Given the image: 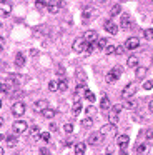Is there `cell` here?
I'll use <instances>...</instances> for the list:
<instances>
[{
    "instance_id": "44dd1931",
    "label": "cell",
    "mask_w": 153,
    "mask_h": 155,
    "mask_svg": "<svg viewBox=\"0 0 153 155\" xmlns=\"http://www.w3.org/2000/svg\"><path fill=\"white\" fill-rule=\"evenodd\" d=\"M82 110H83L82 100H75V102H73V105H72V112H73V114H75V115H78V114H80V112H82Z\"/></svg>"
},
{
    "instance_id": "d6a6232c",
    "label": "cell",
    "mask_w": 153,
    "mask_h": 155,
    "mask_svg": "<svg viewBox=\"0 0 153 155\" xmlns=\"http://www.w3.org/2000/svg\"><path fill=\"white\" fill-rule=\"evenodd\" d=\"M48 90L50 92H57V90H58V80H50L48 82Z\"/></svg>"
},
{
    "instance_id": "8fae6325",
    "label": "cell",
    "mask_w": 153,
    "mask_h": 155,
    "mask_svg": "<svg viewBox=\"0 0 153 155\" xmlns=\"http://www.w3.org/2000/svg\"><path fill=\"white\" fill-rule=\"evenodd\" d=\"M83 38L86 40V44H96V40H98L100 37L95 30H86L85 34H83Z\"/></svg>"
},
{
    "instance_id": "4fadbf2b",
    "label": "cell",
    "mask_w": 153,
    "mask_h": 155,
    "mask_svg": "<svg viewBox=\"0 0 153 155\" xmlns=\"http://www.w3.org/2000/svg\"><path fill=\"white\" fill-rule=\"evenodd\" d=\"M13 132H15V134H25L27 132V122H23V120L13 122Z\"/></svg>"
},
{
    "instance_id": "52a82bcc",
    "label": "cell",
    "mask_w": 153,
    "mask_h": 155,
    "mask_svg": "<svg viewBox=\"0 0 153 155\" xmlns=\"http://www.w3.org/2000/svg\"><path fill=\"white\" fill-rule=\"evenodd\" d=\"M135 94H136V85H133V84H128V85H126V87L122 90L123 100H126V98H132Z\"/></svg>"
},
{
    "instance_id": "d4e9b609",
    "label": "cell",
    "mask_w": 153,
    "mask_h": 155,
    "mask_svg": "<svg viewBox=\"0 0 153 155\" xmlns=\"http://www.w3.org/2000/svg\"><path fill=\"white\" fill-rule=\"evenodd\" d=\"M52 2V0H37V4H35V7H37V10H40L42 12L45 7H48V4Z\"/></svg>"
},
{
    "instance_id": "7bdbcfd3",
    "label": "cell",
    "mask_w": 153,
    "mask_h": 155,
    "mask_svg": "<svg viewBox=\"0 0 153 155\" xmlns=\"http://www.w3.org/2000/svg\"><path fill=\"white\" fill-rule=\"evenodd\" d=\"M145 137H146V140H153V128H148L145 132Z\"/></svg>"
},
{
    "instance_id": "6f0895ef",
    "label": "cell",
    "mask_w": 153,
    "mask_h": 155,
    "mask_svg": "<svg viewBox=\"0 0 153 155\" xmlns=\"http://www.w3.org/2000/svg\"><path fill=\"white\" fill-rule=\"evenodd\" d=\"M0 108H2V100H0Z\"/></svg>"
},
{
    "instance_id": "e575fe53",
    "label": "cell",
    "mask_w": 153,
    "mask_h": 155,
    "mask_svg": "<svg viewBox=\"0 0 153 155\" xmlns=\"http://www.w3.org/2000/svg\"><path fill=\"white\" fill-rule=\"evenodd\" d=\"M30 132H32V137H33V138H40V137H42V134H40V128L37 127V125H35V127H32V130H30Z\"/></svg>"
},
{
    "instance_id": "f35d334b",
    "label": "cell",
    "mask_w": 153,
    "mask_h": 155,
    "mask_svg": "<svg viewBox=\"0 0 153 155\" xmlns=\"http://www.w3.org/2000/svg\"><path fill=\"white\" fill-rule=\"evenodd\" d=\"M22 92H20V90H10V94H8V97L10 98H20V97H22Z\"/></svg>"
},
{
    "instance_id": "ba28073f",
    "label": "cell",
    "mask_w": 153,
    "mask_h": 155,
    "mask_svg": "<svg viewBox=\"0 0 153 155\" xmlns=\"http://www.w3.org/2000/svg\"><path fill=\"white\" fill-rule=\"evenodd\" d=\"M62 7H63V2H62V0H52L47 8H48V14L55 15V14H58V10H60Z\"/></svg>"
},
{
    "instance_id": "681fc988",
    "label": "cell",
    "mask_w": 153,
    "mask_h": 155,
    "mask_svg": "<svg viewBox=\"0 0 153 155\" xmlns=\"http://www.w3.org/2000/svg\"><path fill=\"white\" fill-rule=\"evenodd\" d=\"M3 47H5V42H3V38L0 37V52L3 50Z\"/></svg>"
},
{
    "instance_id": "ac0fdd59",
    "label": "cell",
    "mask_w": 153,
    "mask_h": 155,
    "mask_svg": "<svg viewBox=\"0 0 153 155\" xmlns=\"http://www.w3.org/2000/svg\"><path fill=\"white\" fill-rule=\"evenodd\" d=\"M33 107H35V110H37V112H43L47 107H48V102H47V100H43V98H42V100H37Z\"/></svg>"
},
{
    "instance_id": "484cf974",
    "label": "cell",
    "mask_w": 153,
    "mask_h": 155,
    "mask_svg": "<svg viewBox=\"0 0 153 155\" xmlns=\"http://www.w3.org/2000/svg\"><path fill=\"white\" fill-rule=\"evenodd\" d=\"M126 65H128V67H138V57H136V55H130L128 57V60H126Z\"/></svg>"
},
{
    "instance_id": "9f6ffc18",
    "label": "cell",
    "mask_w": 153,
    "mask_h": 155,
    "mask_svg": "<svg viewBox=\"0 0 153 155\" xmlns=\"http://www.w3.org/2000/svg\"><path fill=\"white\" fill-rule=\"evenodd\" d=\"M0 155H3V148L2 147H0Z\"/></svg>"
},
{
    "instance_id": "f6af8a7d",
    "label": "cell",
    "mask_w": 153,
    "mask_h": 155,
    "mask_svg": "<svg viewBox=\"0 0 153 155\" xmlns=\"http://www.w3.org/2000/svg\"><path fill=\"white\" fill-rule=\"evenodd\" d=\"M42 140L43 142H48L50 140V134H48V132H43V134H42Z\"/></svg>"
},
{
    "instance_id": "4dcf8cb0",
    "label": "cell",
    "mask_w": 153,
    "mask_h": 155,
    "mask_svg": "<svg viewBox=\"0 0 153 155\" xmlns=\"http://www.w3.org/2000/svg\"><path fill=\"white\" fill-rule=\"evenodd\" d=\"M95 45H96V48H98V50H105V47L108 44H106V38H98Z\"/></svg>"
},
{
    "instance_id": "bcb514c9",
    "label": "cell",
    "mask_w": 153,
    "mask_h": 155,
    "mask_svg": "<svg viewBox=\"0 0 153 155\" xmlns=\"http://www.w3.org/2000/svg\"><path fill=\"white\" fill-rule=\"evenodd\" d=\"M57 75H60V77H63V75H65V70H63V67H58V68H57Z\"/></svg>"
},
{
    "instance_id": "5bb4252c",
    "label": "cell",
    "mask_w": 153,
    "mask_h": 155,
    "mask_svg": "<svg viewBox=\"0 0 153 155\" xmlns=\"http://www.w3.org/2000/svg\"><path fill=\"white\" fill-rule=\"evenodd\" d=\"M103 28H105V30L108 32V34H112V35H116V34H118V25L113 24L112 20L105 22V24H103Z\"/></svg>"
},
{
    "instance_id": "11a10c76",
    "label": "cell",
    "mask_w": 153,
    "mask_h": 155,
    "mask_svg": "<svg viewBox=\"0 0 153 155\" xmlns=\"http://www.w3.org/2000/svg\"><path fill=\"white\" fill-rule=\"evenodd\" d=\"M2 125H3V118L0 117V127H2Z\"/></svg>"
},
{
    "instance_id": "7dc6e473",
    "label": "cell",
    "mask_w": 153,
    "mask_h": 155,
    "mask_svg": "<svg viewBox=\"0 0 153 155\" xmlns=\"http://www.w3.org/2000/svg\"><path fill=\"white\" fill-rule=\"evenodd\" d=\"M40 155H50V152H48V148H45V147H42V148H40Z\"/></svg>"
},
{
    "instance_id": "8992f818",
    "label": "cell",
    "mask_w": 153,
    "mask_h": 155,
    "mask_svg": "<svg viewBox=\"0 0 153 155\" xmlns=\"http://www.w3.org/2000/svg\"><path fill=\"white\" fill-rule=\"evenodd\" d=\"M12 114L15 115V117H22L23 114H25V104L23 102H13L12 105Z\"/></svg>"
},
{
    "instance_id": "7a4b0ae2",
    "label": "cell",
    "mask_w": 153,
    "mask_h": 155,
    "mask_svg": "<svg viewBox=\"0 0 153 155\" xmlns=\"http://www.w3.org/2000/svg\"><path fill=\"white\" fill-rule=\"evenodd\" d=\"M86 40L85 38H75V40H73V44H72V48H73V52H75V54H83V52L86 50Z\"/></svg>"
},
{
    "instance_id": "f1b7e54d",
    "label": "cell",
    "mask_w": 153,
    "mask_h": 155,
    "mask_svg": "<svg viewBox=\"0 0 153 155\" xmlns=\"http://www.w3.org/2000/svg\"><path fill=\"white\" fill-rule=\"evenodd\" d=\"M146 70H148L146 67H136V72H135L136 78H140V80H142V78L146 75Z\"/></svg>"
},
{
    "instance_id": "603a6c76",
    "label": "cell",
    "mask_w": 153,
    "mask_h": 155,
    "mask_svg": "<svg viewBox=\"0 0 153 155\" xmlns=\"http://www.w3.org/2000/svg\"><path fill=\"white\" fill-rule=\"evenodd\" d=\"M122 107L126 108V110H135V108H136V104H135L133 100H130V98H126V100H123Z\"/></svg>"
},
{
    "instance_id": "91938a15",
    "label": "cell",
    "mask_w": 153,
    "mask_h": 155,
    "mask_svg": "<svg viewBox=\"0 0 153 155\" xmlns=\"http://www.w3.org/2000/svg\"><path fill=\"white\" fill-rule=\"evenodd\" d=\"M150 2H153V0H150Z\"/></svg>"
},
{
    "instance_id": "db71d44e",
    "label": "cell",
    "mask_w": 153,
    "mask_h": 155,
    "mask_svg": "<svg viewBox=\"0 0 153 155\" xmlns=\"http://www.w3.org/2000/svg\"><path fill=\"white\" fill-rule=\"evenodd\" d=\"M3 138H5V135H3V134H0V140H3Z\"/></svg>"
},
{
    "instance_id": "c3c4849f",
    "label": "cell",
    "mask_w": 153,
    "mask_h": 155,
    "mask_svg": "<svg viewBox=\"0 0 153 155\" xmlns=\"http://www.w3.org/2000/svg\"><path fill=\"white\" fill-rule=\"evenodd\" d=\"M123 50H125V47H116V52H115V54L122 55V54H123Z\"/></svg>"
},
{
    "instance_id": "83f0119b",
    "label": "cell",
    "mask_w": 153,
    "mask_h": 155,
    "mask_svg": "<svg viewBox=\"0 0 153 155\" xmlns=\"http://www.w3.org/2000/svg\"><path fill=\"white\" fill-rule=\"evenodd\" d=\"M5 140H7V147H10V148H13L17 145V137L15 135H8V137H5Z\"/></svg>"
},
{
    "instance_id": "816d5d0a",
    "label": "cell",
    "mask_w": 153,
    "mask_h": 155,
    "mask_svg": "<svg viewBox=\"0 0 153 155\" xmlns=\"http://www.w3.org/2000/svg\"><path fill=\"white\" fill-rule=\"evenodd\" d=\"M148 110H150V112H153V100H150V104H148Z\"/></svg>"
},
{
    "instance_id": "ab89813d",
    "label": "cell",
    "mask_w": 153,
    "mask_h": 155,
    "mask_svg": "<svg viewBox=\"0 0 153 155\" xmlns=\"http://www.w3.org/2000/svg\"><path fill=\"white\" fill-rule=\"evenodd\" d=\"M63 132H65L67 135H70L73 132V125L70 124V122H68V124H65V125H63Z\"/></svg>"
},
{
    "instance_id": "6da1fadb",
    "label": "cell",
    "mask_w": 153,
    "mask_h": 155,
    "mask_svg": "<svg viewBox=\"0 0 153 155\" xmlns=\"http://www.w3.org/2000/svg\"><path fill=\"white\" fill-rule=\"evenodd\" d=\"M120 112H122V105H113L112 108L108 110V120H110V124H118V120H120Z\"/></svg>"
},
{
    "instance_id": "680465c9",
    "label": "cell",
    "mask_w": 153,
    "mask_h": 155,
    "mask_svg": "<svg viewBox=\"0 0 153 155\" xmlns=\"http://www.w3.org/2000/svg\"><path fill=\"white\" fill-rule=\"evenodd\" d=\"M105 155H112V153H105Z\"/></svg>"
},
{
    "instance_id": "836d02e7",
    "label": "cell",
    "mask_w": 153,
    "mask_h": 155,
    "mask_svg": "<svg viewBox=\"0 0 153 155\" xmlns=\"http://www.w3.org/2000/svg\"><path fill=\"white\" fill-rule=\"evenodd\" d=\"M143 37H145V40H153V28H146L143 32Z\"/></svg>"
},
{
    "instance_id": "b9f144b4",
    "label": "cell",
    "mask_w": 153,
    "mask_h": 155,
    "mask_svg": "<svg viewBox=\"0 0 153 155\" xmlns=\"http://www.w3.org/2000/svg\"><path fill=\"white\" fill-rule=\"evenodd\" d=\"M86 114H88V117H92V115H95V114H96V108L93 107V105H90V107L86 108Z\"/></svg>"
},
{
    "instance_id": "3957f363",
    "label": "cell",
    "mask_w": 153,
    "mask_h": 155,
    "mask_svg": "<svg viewBox=\"0 0 153 155\" xmlns=\"http://www.w3.org/2000/svg\"><path fill=\"white\" fill-rule=\"evenodd\" d=\"M100 134H102L103 137H113V135L116 134V125H115V124H106V125H103V127L100 128Z\"/></svg>"
},
{
    "instance_id": "9a60e30c",
    "label": "cell",
    "mask_w": 153,
    "mask_h": 155,
    "mask_svg": "<svg viewBox=\"0 0 153 155\" xmlns=\"http://www.w3.org/2000/svg\"><path fill=\"white\" fill-rule=\"evenodd\" d=\"M125 47L128 48V50H135V48H138V47H140V40H138L136 37H130L128 40H126Z\"/></svg>"
},
{
    "instance_id": "e0dca14e",
    "label": "cell",
    "mask_w": 153,
    "mask_h": 155,
    "mask_svg": "<svg viewBox=\"0 0 153 155\" xmlns=\"http://www.w3.org/2000/svg\"><path fill=\"white\" fill-rule=\"evenodd\" d=\"M73 150H75V155H85L86 143H83V142H78V143H75V147H73Z\"/></svg>"
},
{
    "instance_id": "5b68a950",
    "label": "cell",
    "mask_w": 153,
    "mask_h": 155,
    "mask_svg": "<svg viewBox=\"0 0 153 155\" xmlns=\"http://www.w3.org/2000/svg\"><path fill=\"white\" fill-rule=\"evenodd\" d=\"M103 140V135L100 134V132H93V134L88 135V140H86V143L92 145V147H95V145H100Z\"/></svg>"
},
{
    "instance_id": "ffe728a7",
    "label": "cell",
    "mask_w": 153,
    "mask_h": 155,
    "mask_svg": "<svg viewBox=\"0 0 153 155\" xmlns=\"http://www.w3.org/2000/svg\"><path fill=\"white\" fill-rule=\"evenodd\" d=\"M15 65L17 67H23V65H25V54L18 52V54L15 55Z\"/></svg>"
},
{
    "instance_id": "d590c367",
    "label": "cell",
    "mask_w": 153,
    "mask_h": 155,
    "mask_svg": "<svg viewBox=\"0 0 153 155\" xmlns=\"http://www.w3.org/2000/svg\"><path fill=\"white\" fill-rule=\"evenodd\" d=\"M83 97H85L86 100L90 102V104H93V102H95V94H92V92H90V90H86V92H85V95H83Z\"/></svg>"
},
{
    "instance_id": "277c9868",
    "label": "cell",
    "mask_w": 153,
    "mask_h": 155,
    "mask_svg": "<svg viewBox=\"0 0 153 155\" xmlns=\"http://www.w3.org/2000/svg\"><path fill=\"white\" fill-rule=\"evenodd\" d=\"M120 75H122V68H120V67H113L112 70L106 74V82L113 84V82H116L120 78Z\"/></svg>"
},
{
    "instance_id": "f546056e",
    "label": "cell",
    "mask_w": 153,
    "mask_h": 155,
    "mask_svg": "<svg viewBox=\"0 0 153 155\" xmlns=\"http://www.w3.org/2000/svg\"><path fill=\"white\" fill-rule=\"evenodd\" d=\"M58 90L60 92H67V90H68V80H67V78L58 80Z\"/></svg>"
},
{
    "instance_id": "7c38bea8",
    "label": "cell",
    "mask_w": 153,
    "mask_h": 155,
    "mask_svg": "<svg viewBox=\"0 0 153 155\" xmlns=\"http://www.w3.org/2000/svg\"><path fill=\"white\" fill-rule=\"evenodd\" d=\"M0 14L5 15V17L12 14V4L8 0H0Z\"/></svg>"
},
{
    "instance_id": "d6986e66",
    "label": "cell",
    "mask_w": 153,
    "mask_h": 155,
    "mask_svg": "<svg viewBox=\"0 0 153 155\" xmlns=\"http://www.w3.org/2000/svg\"><path fill=\"white\" fill-rule=\"evenodd\" d=\"M148 150H150L148 143H140V145H136V148H135V152L138 155H146V153H148Z\"/></svg>"
},
{
    "instance_id": "60d3db41",
    "label": "cell",
    "mask_w": 153,
    "mask_h": 155,
    "mask_svg": "<svg viewBox=\"0 0 153 155\" xmlns=\"http://www.w3.org/2000/svg\"><path fill=\"white\" fill-rule=\"evenodd\" d=\"M143 88H145V90H151V88H153V82L151 80L143 82Z\"/></svg>"
},
{
    "instance_id": "7402d4cb",
    "label": "cell",
    "mask_w": 153,
    "mask_h": 155,
    "mask_svg": "<svg viewBox=\"0 0 153 155\" xmlns=\"http://www.w3.org/2000/svg\"><path fill=\"white\" fill-rule=\"evenodd\" d=\"M42 115H43L45 118H53V117L57 115V110H55V108H52V107H47L45 110L42 112Z\"/></svg>"
},
{
    "instance_id": "8d00e7d4",
    "label": "cell",
    "mask_w": 153,
    "mask_h": 155,
    "mask_svg": "<svg viewBox=\"0 0 153 155\" xmlns=\"http://www.w3.org/2000/svg\"><path fill=\"white\" fill-rule=\"evenodd\" d=\"M82 125H83L85 128H90V127L93 125V120H92L90 117H86V118H83V120H82Z\"/></svg>"
},
{
    "instance_id": "74e56055",
    "label": "cell",
    "mask_w": 153,
    "mask_h": 155,
    "mask_svg": "<svg viewBox=\"0 0 153 155\" xmlns=\"http://www.w3.org/2000/svg\"><path fill=\"white\" fill-rule=\"evenodd\" d=\"M115 52H116V47H113V45H106L105 47V54L106 55H115Z\"/></svg>"
},
{
    "instance_id": "cb8c5ba5",
    "label": "cell",
    "mask_w": 153,
    "mask_h": 155,
    "mask_svg": "<svg viewBox=\"0 0 153 155\" xmlns=\"http://www.w3.org/2000/svg\"><path fill=\"white\" fill-rule=\"evenodd\" d=\"M100 107H102L103 110H110V108H112L110 98H108V97H102V100H100Z\"/></svg>"
},
{
    "instance_id": "1f68e13d",
    "label": "cell",
    "mask_w": 153,
    "mask_h": 155,
    "mask_svg": "<svg viewBox=\"0 0 153 155\" xmlns=\"http://www.w3.org/2000/svg\"><path fill=\"white\" fill-rule=\"evenodd\" d=\"M120 14H122V7H120V5H113L112 10H110V15H112V17H116V15H120Z\"/></svg>"
},
{
    "instance_id": "2e32d148",
    "label": "cell",
    "mask_w": 153,
    "mask_h": 155,
    "mask_svg": "<svg viewBox=\"0 0 153 155\" xmlns=\"http://www.w3.org/2000/svg\"><path fill=\"white\" fill-rule=\"evenodd\" d=\"M96 14H98V12H96V8H93V7H85L83 8V18H86V20L96 17Z\"/></svg>"
},
{
    "instance_id": "30bf717a",
    "label": "cell",
    "mask_w": 153,
    "mask_h": 155,
    "mask_svg": "<svg viewBox=\"0 0 153 155\" xmlns=\"http://www.w3.org/2000/svg\"><path fill=\"white\" fill-rule=\"evenodd\" d=\"M116 143H118V147L122 152H126V147H128V143H130V137L128 135H118V137H116Z\"/></svg>"
},
{
    "instance_id": "f907efd6",
    "label": "cell",
    "mask_w": 153,
    "mask_h": 155,
    "mask_svg": "<svg viewBox=\"0 0 153 155\" xmlns=\"http://www.w3.org/2000/svg\"><path fill=\"white\" fill-rule=\"evenodd\" d=\"M57 130V125L55 124H50V132H55Z\"/></svg>"
},
{
    "instance_id": "f5cc1de1",
    "label": "cell",
    "mask_w": 153,
    "mask_h": 155,
    "mask_svg": "<svg viewBox=\"0 0 153 155\" xmlns=\"http://www.w3.org/2000/svg\"><path fill=\"white\" fill-rule=\"evenodd\" d=\"M96 2H98V4H105L106 0H96Z\"/></svg>"
},
{
    "instance_id": "4316f807",
    "label": "cell",
    "mask_w": 153,
    "mask_h": 155,
    "mask_svg": "<svg viewBox=\"0 0 153 155\" xmlns=\"http://www.w3.org/2000/svg\"><path fill=\"white\" fill-rule=\"evenodd\" d=\"M75 75H76V80H78V84H85V82H86V75H85V72H83L82 68H80V70H76Z\"/></svg>"
},
{
    "instance_id": "9c48e42d",
    "label": "cell",
    "mask_w": 153,
    "mask_h": 155,
    "mask_svg": "<svg viewBox=\"0 0 153 155\" xmlns=\"http://www.w3.org/2000/svg\"><path fill=\"white\" fill-rule=\"evenodd\" d=\"M120 27H122L123 30H130V28L133 27V22H132V18H130L128 14H122V18H120Z\"/></svg>"
},
{
    "instance_id": "ee69618b",
    "label": "cell",
    "mask_w": 153,
    "mask_h": 155,
    "mask_svg": "<svg viewBox=\"0 0 153 155\" xmlns=\"http://www.w3.org/2000/svg\"><path fill=\"white\" fill-rule=\"evenodd\" d=\"M5 92H8V87H7V84L0 82V94H5Z\"/></svg>"
}]
</instances>
